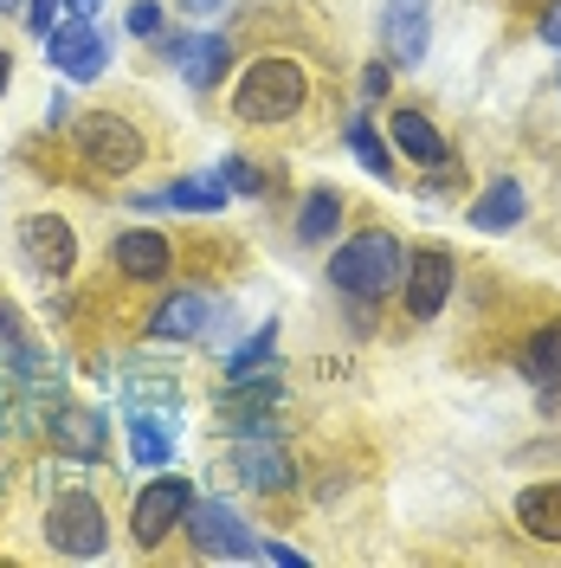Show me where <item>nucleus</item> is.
I'll return each instance as SVG.
<instances>
[{"label": "nucleus", "mask_w": 561, "mask_h": 568, "mask_svg": "<svg viewBox=\"0 0 561 568\" xmlns=\"http://www.w3.org/2000/svg\"><path fill=\"white\" fill-rule=\"evenodd\" d=\"M400 265H407V246L387 233V226H361V233H349L343 246H336V258H329V284L349 297V304H381L387 291L400 284Z\"/></svg>", "instance_id": "1"}, {"label": "nucleus", "mask_w": 561, "mask_h": 568, "mask_svg": "<svg viewBox=\"0 0 561 568\" xmlns=\"http://www.w3.org/2000/svg\"><path fill=\"white\" fill-rule=\"evenodd\" d=\"M304 104H310V71L297 59H284V52L252 59L233 84V116L239 123H290Z\"/></svg>", "instance_id": "2"}, {"label": "nucleus", "mask_w": 561, "mask_h": 568, "mask_svg": "<svg viewBox=\"0 0 561 568\" xmlns=\"http://www.w3.org/2000/svg\"><path fill=\"white\" fill-rule=\"evenodd\" d=\"M45 542L71 556V562H98L110 549V510L98 491H84V485H71V491H52L45 504Z\"/></svg>", "instance_id": "3"}, {"label": "nucleus", "mask_w": 561, "mask_h": 568, "mask_svg": "<svg viewBox=\"0 0 561 568\" xmlns=\"http://www.w3.org/2000/svg\"><path fill=\"white\" fill-rule=\"evenodd\" d=\"M71 142H78V162H91L104 175H136L142 162H149V136L123 110H84L71 123Z\"/></svg>", "instance_id": "4"}, {"label": "nucleus", "mask_w": 561, "mask_h": 568, "mask_svg": "<svg viewBox=\"0 0 561 568\" xmlns=\"http://www.w3.org/2000/svg\"><path fill=\"white\" fill-rule=\"evenodd\" d=\"M181 530H187V542H194L201 556L258 562V536H252V524L226 504V497H194V504H187V517H181Z\"/></svg>", "instance_id": "5"}, {"label": "nucleus", "mask_w": 561, "mask_h": 568, "mask_svg": "<svg viewBox=\"0 0 561 568\" xmlns=\"http://www.w3.org/2000/svg\"><path fill=\"white\" fill-rule=\"evenodd\" d=\"M20 265L45 284H65L78 272V233L65 213H27L20 220Z\"/></svg>", "instance_id": "6"}, {"label": "nucleus", "mask_w": 561, "mask_h": 568, "mask_svg": "<svg viewBox=\"0 0 561 568\" xmlns=\"http://www.w3.org/2000/svg\"><path fill=\"white\" fill-rule=\"evenodd\" d=\"M45 65L59 71L65 84H91V78H104L110 65V33L98 20H59L52 33H45Z\"/></svg>", "instance_id": "7"}, {"label": "nucleus", "mask_w": 561, "mask_h": 568, "mask_svg": "<svg viewBox=\"0 0 561 568\" xmlns=\"http://www.w3.org/2000/svg\"><path fill=\"white\" fill-rule=\"evenodd\" d=\"M39 433H45V446L71 465H98L110 453V420L98 407H78V400H52L45 420H39Z\"/></svg>", "instance_id": "8"}, {"label": "nucleus", "mask_w": 561, "mask_h": 568, "mask_svg": "<svg viewBox=\"0 0 561 568\" xmlns=\"http://www.w3.org/2000/svg\"><path fill=\"white\" fill-rule=\"evenodd\" d=\"M233 471H239L246 491H265V497H278L297 485V459H290V446L278 439V426H246L239 446H233Z\"/></svg>", "instance_id": "9"}, {"label": "nucleus", "mask_w": 561, "mask_h": 568, "mask_svg": "<svg viewBox=\"0 0 561 568\" xmlns=\"http://www.w3.org/2000/svg\"><path fill=\"white\" fill-rule=\"evenodd\" d=\"M458 284V265L446 246H414V258L400 265V304H407V317L414 323H432L446 311V297H452Z\"/></svg>", "instance_id": "10"}, {"label": "nucleus", "mask_w": 561, "mask_h": 568, "mask_svg": "<svg viewBox=\"0 0 561 568\" xmlns=\"http://www.w3.org/2000/svg\"><path fill=\"white\" fill-rule=\"evenodd\" d=\"M381 52L394 71L426 65V52H432V0H387L381 7Z\"/></svg>", "instance_id": "11"}, {"label": "nucleus", "mask_w": 561, "mask_h": 568, "mask_svg": "<svg viewBox=\"0 0 561 568\" xmlns=\"http://www.w3.org/2000/svg\"><path fill=\"white\" fill-rule=\"evenodd\" d=\"M213 329V304L201 284H175L169 297H155V311L142 323V336H155V343H201Z\"/></svg>", "instance_id": "12"}, {"label": "nucleus", "mask_w": 561, "mask_h": 568, "mask_svg": "<svg viewBox=\"0 0 561 568\" xmlns=\"http://www.w3.org/2000/svg\"><path fill=\"white\" fill-rule=\"evenodd\" d=\"M187 504H194V485H187V478H175V471H169V478H155V485L136 497V517H130L142 549L169 542V536L181 530V517H187Z\"/></svg>", "instance_id": "13"}, {"label": "nucleus", "mask_w": 561, "mask_h": 568, "mask_svg": "<svg viewBox=\"0 0 561 568\" xmlns=\"http://www.w3.org/2000/svg\"><path fill=\"white\" fill-rule=\"evenodd\" d=\"M110 265L130 284H162L175 272V246H169V233H155V226H130V233H116Z\"/></svg>", "instance_id": "14"}, {"label": "nucleus", "mask_w": 561, "mask_h": 568, "mask_svg": "<svg viewBox=\"0 0 561 568\" xmlns=\"http://www.w3.org/2000/svg\"><path fill=\"white\" fill-rule=\"evenodd\" d=\"M523 213H529L523 181H517V175H497L491 187L465 207V220H471L478 233H517V226H523Z\"/></svg>", "instance_id": "15"}, {"label": "nucleus", "mask_w": 561, "mask_h": 568, "mask_svg": "<svg viewBox=\"0 0 561 568\" xmlns=\"http://www.w3.org/2000/svg\"><path fill=\"white\" fill-rule=\"evenodd\" d=\"M394 149H400L414 169H446V162H452V142L439 136V130H432V116L414 110V104L394 110Z\"/></svg>", "instance_id": "16"}, {"label": "nucleus", "mask_w": 561, "mask_h": 568, "mask_svg": "<svg viewBox=\"0 0 561 568\" xmlns=\"http://www.w3.org/2000/svg\"><path fill=\"white\" fill-rule=\"evenodd\" d=\"M226 201H233V187L220 175H187V181H169L162 194H142L136 207L155 213V207H187V213H226Z\"/></svg>", "instance_id": "17"}, {"label": "nucleus", "mask_w": 561, "mask_h": 568, "mask_svg": "<svg viewBox=\"0 0 561 568\" xmlns=\"http://www.w3.org/2000/svg\"><path fill=\"white\" fill-rule=\"evenodd\" d=\"M517 530L536 536V542H561V478L517 491Z\"/></svg>", "instance_id": "18"}, {"label": "nucleus", "mask_w": 561, "mask_h": 568, "mask_svg": "<svg viewBox=\"0 0 561 568\" xmlns=\"http://www.w3.org/2000/svg\"><path fill=\"white\" fill-rule=\"evenodd\" d=\"M130 453H136L142 471H169V459H175V426H169V414L155 420L149 407H136L130 414Z\"/></svg>", "instance_id": "19"}, {"label": "nucleus", "mask_w": 561, "mask_h": 568, "mask_svg": "<svg viewBox=\"0 0 561 568\" xmlns=\"http://www.w3.org/2000/svg\"><path fill=\"white\" fill-rule=\"evenodd\" d=\"M278 317L258 323V336H246L239 349L226 355V382H258V375H278Z\"/></svg>", "instance_id": "20"}, {"label": "nucleus", "mask_w": 561, "mask_h": 568, "mask_svg": "<svg viewBox=\"0 0 561 568\" xmlns=\"http://www.w3.org/2000/svg\"><path fill=\"white\" fill-rule=\"evenodd\" d=\"M336 226H343V194H336V187H310L304 207H297V240H304V246H329Z\"/></svg>", "instance_id": "21"}, {"label": "nucleus", "mask_w": 561, "mask_h": 568, "mask_svg": "<svg viewBox=\"0 0 561 568\" xmlns=\"http://www.w3.org/2000/svg\"><path fill=\"white\" fill-rule=\"evenodd\" d=\"M517 368H523V382H536V388H555L561 382V323H542L529 336L523 355H517Z\"/></svg>", "instance_id": "22"}, {"label": "nucleus", "mask_w": 561, "mask_h": 568, "mask_svg": "<svg viewBox=\"0 0 561 568\" xmlns=\"http://www.w3.org/2000/svg\"><path fill=\"white\" fill-rule=\"evenodd\" d=\"M226 59H233V45H226L220 33H207V39H194V45H187L181 71H187V84H194V91H213V84L226 78Z\"/></svg>", "instance_id": "23"}, {"label": "nucleus", "mask_w": 561, "mask_h": 568, "mask_svg": "<svg viewBox=\"0 0 561 568\" xmlns=\"http://www.w3.org/2000/svg\"><path fill=\"white\" fill-rule=\"evenodd\" d=\"M349 149H355V162H361V169H368L375 181H387V187L400 181V169H394V155H387L381 130H375L368 116H355V123H349Z\"/></svg>", "instance_id": "24"}, {"label": "nucleus", "mask_w": 561, "mask_h": 568, "mask_svg": "<svg viewBox=\"0 0 561 568\" xmlns=\"http://www.w3.org/2000/svg\"><path fill=\"white\" fill-rule=\"evenodd\" d=\"M220 181H226L233 194H265V187H272V175H265V169H252L246 155H226V162H220Z\"/></svg>", "instance_id": "25"}, {"label": "nucleus", "mask_w": 561, "mask_h": 568, "mask_svg": "<svg viewBox=\"0 0 561 568\" xmlns=\"http://www.w3.org/2000/svg\"><path fill=\"white\" fill-rule=\"evenodd\" d=\"M162 27H169V20H162V7H155V0H136V7H130V39L155 45V39H162Z\"/></svg>", "instance_id": "26"}, {"label": "nucleus", "mask_w": 561, "mask_h": 568, "mask_svg": "<svg viewBox=\"0 0 561 568\" xmlns=\"http://www.w3.org/2000/svg\"><path fill=\"white\" fill-rule=\"evenodd\" d=\"M20 13H27V33L45 39L59 27V13H65V0H20Z\"/></svg>", "instance_id": "27"}, {"label": "nucleus", "mask_w": 561, "mask_h": 568, "mask_svg": "<svg viewBox=\"0 0 561 568\" xmlns=\"http://www.w3.org/2000/svg\"><path fill=\"white\" fill-rule=\"evenodd\" d=\"M387 71L394 65H368L361 71V98H387Z\"/></svg>", "instance_id": "28"}, {"label": "nucleus", "mask_w": 561, "mask_h": 568, "mask_svg": "<svg viewBox=\"0 0 561 568\" xmlns=\"http://www.w3.org/2000/svg\"><path fill=\"white\" fill-rule=\"evenodd\" d=\"M536 33L549 39V45H561V0H549V13L536 20Z\"/></svg>", "instance_id": "29"}, {"label": "nucleus", "mask_w": 561, "mask_h": 568, "mask_svg": "<svg viewBox=\"0 0 561 568\" xmlns=\"http://www.w3.org/2000/svg\"><path fill=\"white\" fill-rule=\"evenodd\" d=\"M258 562H284V568H297L304 556H297V549H284V542H258Z\"/></svg>", "instance_id": "30"}, {"label": "nucleus", "mask_w": 561, "mask_h": 568, "mask_svg": "<svg viewBox=\"0 0 561 568\" xmlns=\"http://www.w3.org/2000/svg\"><path fill=\"white\" fill-rule=\"evenodd\" d=\"M71 123V98H52V104H45V130H65Z\"/></svg>", "instance_id": "31"}, {"label": "nucleus", "mask_w": 561, "mask_h": 568, "mask_svg": "<svg viewBox=\"0 0 561 568\" xmlns=\"http://www.w3.org/2000/svg\"><path fill=\"white\" fill-rule=\"evenodd\" d=\"M65 13H71V20H98V13H104V0H65Z\"/></svg>", "instance_id": "32"}, {"label": "nucleus", "mask_w": 561, "mask_h": 568, "mask_svg": "<svg viewBox=\"0 0 561 568\" xmlns=\"http://www.w3.org/2000/svg\"><path fill=\"white\" fill-rule=\"evenodd\" d=\"M181 13L187 20H207V13H220V0H181Z\"/></svg>", "instance_id": "33"}, {"label": "nucleus", "mask_w": 561, "mask_h": 568, "mask_svg": "<svg viewBox=\"0 0 561 568\" xmlns=\"http://www.w3.org/2000/svg\"><path fill=\"white\" fill-rule=\"evenodd\" d=\"M7 84H13V52L0 45V98H7Z\"/></svg>", "instance_id": "34"}, {"label": "nucleus", "mask_w": 561, "mask_h": 568, "mask_svg": "<svg viewBox=\"0 0 561 568\" xmlns=\"http://www.w3.org/2000/svg\"><path fill=\"white\" fill-rule=\"evenodd\" d=\"M0 13H20V0H0Z\"/></svg>", "instance_id": "35"}, {"label": "nucleus", "mask_w": 561, "mask_h": 568, "mask_svg": "<svg viewBox=\"0 0 561 568\" xmlns=\"http://www.w3.org/2000/svg\"><path fill=\"white\" fill-rule=\"evenodd\" d=\"M555 52H561V45H555Z\"/></svg>", "instance_id": "36"}]
</instances>
